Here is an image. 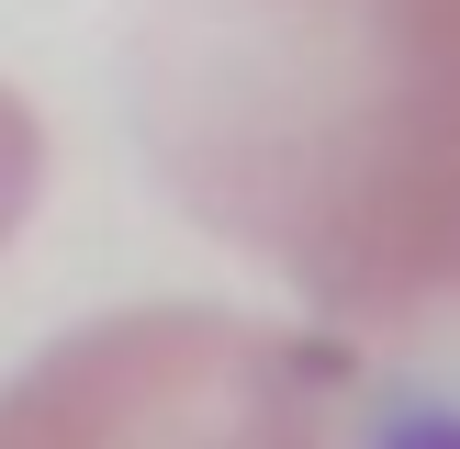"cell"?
<instances>
[{
	"mask_svg": "<svg viewBox=\"0 0 460 449\" xmlns=\"http://www.w3.org/2000/svg\"><path fill=\"white\" fill-rule=\"evenodd\" d=\"M124 101L157 191L349 348L460 224V0H146Z\"/></svg>",
	"mask_w": 460,
	"mask_h": 449,
	"instance_id": "1",
	"label": "cell"
},
{
	"mask_svg": "<svg viewBox=\"0 0 460 449\" xmlns=\"http://www.w3.org/2000/svg\"><path fill=\"white\" fill-rule=\"evenodd\" d=\"M349 337L247 326L214 304L102 314L0 382V449H349Z\"/></svg>",
	"mask_w": 460,
	"mask_h": 449,
	"instance_id": "2",
	"label": "cell"
},
{
	"mask_svg": "<svg viewBox=\"0 0 460 449\" xmlns=\"http://www.w3.org/2000/svg\"><path fill=\"white\" fill-rule=\"evenodd\" d=\"M349 449H460V224L404 281V304L359 337V427Z\"/></svg>",
	"mask_w": 460,
	"mask_h": 449,
	"instance_id": "3",
	"label": "cell"
},
{
	"mask_svg": "<svg viewBox=\"0 0 460 449\" xmlns=\"http://www.w3.org/2000/svg\"><path fill=\"white\" fill-rule=\"evenodd\" d=\"M34 202H45V124H34L22 90H0V259H12V236L34 224Z\"/></svg>",
	"mask_w": 460,
	"mask_h": 449,
	"instance_id": "4",
	"label": "cell"
}]
</instances>
